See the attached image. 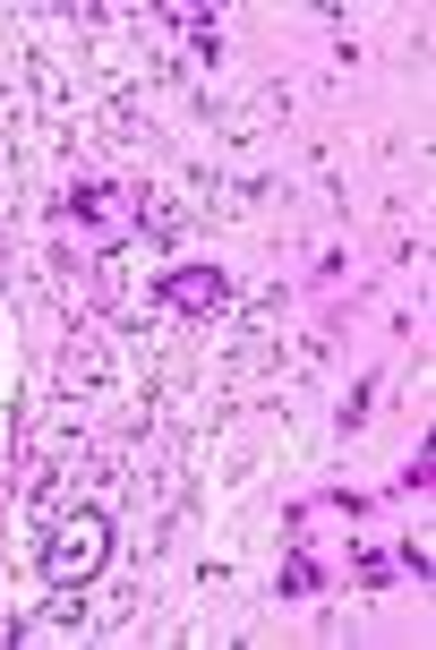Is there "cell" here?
I'll list each match as a JSON object with an SVG mask.
<instances>
[{"label":"cell","mask_w":436,"mask_h":650,"mask_svg":"<svg viewBox=\"0 0 436 650\" xmlns=\"http://www.w3.org/2000/svg\"><path fill=\"white\" fill-rule=\"evenodd\" d=\"M103 556H111V531H103V514H68L52 539H43V583L52 590H77L103 574Z\"/></svg>","instance_id":"cell-1"},{"label":"cell","mask_w":436,"mask_h":650,"mask_svg":"<svg viewBox=\"0 0 436 650\" xmlns=\"http://www.w3.org/2000/svg\"><path fill=\"white\" fill-rule=\"evenodd\" d=\"M232 283L214 274V265H189V274H163V308H223Z\"/></svg>","instance_id":"cell-2"}]
</instances>
